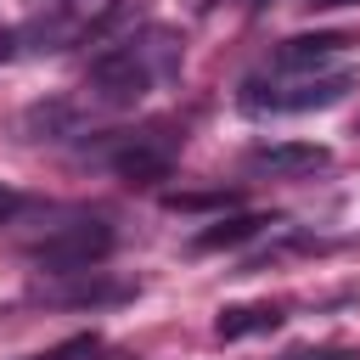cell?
I'll return each instance as SVG.
<instances>
[{
  "label": "cell",
  "mask_w": 360,
  "mask_h": 360,
  "mask_svg": "<svg viewBox=\"0 0 360 360\" xmlns=\"http://www.w3.org/2000/svg\"><path fill=\"white\" fill-rule=\"evenodd\" d=\"M96 158L124 180H163L174 169V135L169 129H124L107 146H96Z\"/></svg>",
  "instance_id": "277c9868"
},
{
  "label": "cell",
  "mask_w": 360,
  "mask_h": 360,
  "mask_svg": "<svg viewBox=\"0 0 360 360\" xmlns=\"http://www.w3.org/2000/svg\"><path fill=\"white\" fill-rule=\"evenodd\" d=\"M11 45H17V34H11V28H0V62L11 56Z\"/></svg>",
  "instance_id": "9a60e30c"
},
{
  "label": "cell",
  "mask_w": 360,
  "mask_h": 360,
  "mask_svg": "<svg viewBox=\"0 0 360 360\" xmlns=\"http://www.w3.org/2000/svg\"><path fill=\"white\" fill-rule=\"evenodd\" d=\"M276 326H281V309L276 304H231L214 321L219 338H248V332H276Z\"/></svg>",
  "instance_id": "9c48e42d"
},
{
  "label": "cell",
  "mask_w": 360,
  "mask_h": 360,
  "mask_svg": "<svg viewBox=\"0 0 360 360\" xmlns=\"http://www.w3.org/2000/svg\"><path fill=\"white\" fill-rule=\"evenodd\" d=\"M315 11H332V6H354V0H309Z\"/></svg>",
  "instance_id": "2e32d148"
},
{
  "label": "cell",
  "mask_w": 360,
  "mask_h": 360,
  "mask_svg": "<svg viewBox=\"0 0 360 360\" xmlns=\"http://www.w3.org/2000/svg\"><path fill=\"white\" fill-rule=\"evenodd\" d=\"M90 360H135V354H118V349H107V354H101V349H96Z\"/></svg>",
  "instance_id": "e0dca14e"
},
{
  "label": "cell",
  "mask_w": 360,
  "mask_h": 360,
  "mask_svg": "<svg viewBox=\"0 0 360 360\" xmlns=\"http://www.w3.org/2000/svg\"><path fill=\"white\" fill-rule=\"evenodd\" d=\"M169 68H174V45H169L163 34H158V45H107V51L90 62L84 90H90V101H101V107H135Z\"/></svg>",
  "instance_id": "6da1fadb"
},
{
  "label": "cell",
  "mask_w": 360,
  "mask_h": 360,
  "mask_svg": "<svg viewBox=\"0 0 360 360\" xmlns=\"http://www.w3.org/2000/svg\"><path fill=\"white\" fill-rule=\"evenodd\" d=\"M39 298H45V304L101 309V304H124V298H135V287H129V281H118V276H107V270H73V276L45 281V287H39Z\"/></svg>",
  "instance_id": "5b68a950"
},
{
  "label": "cell",
  "mask_w": 360,
  "mask_h": 360,
  "mask_svg": "<svg viewBox=\"0 0 360 360\" xmlns=\"http://www.w3.org/2000/svg\"><path fill=\"white\" fill-rule=\"evenodd\" d=\"M112 225L107 219H90V214H73L68 225H45L39 236H28V264L45 270V276H73V270H96L107 253H112Z\"/></svg>",
  "instance_id": "7a4b0ae2"
},
{
  "label": "cell",
  "mask_w": 360,
  "mask_h": 360,
  "mask_svg": "<svg viewBox=\"0 0 360 360\" xmlns=\"http://www.w3.org/2000/svg\"><path fill=\"white\" fill-rule=\"evenodd\" d=\"M354 90L349 73H298V79H248L242 84V107L253 112H315V107H338Z\"/></svg>",
  "instance_id": "3957f363"
},
{
  "label": "cell",
  "mask_w": 360,
  "mask_h": 360,
  "mask_svg": "<svg viewBox=\"0 0 360 360\" xmlns=\"http://www.w3.org/2000/svg\"><path fill=\"white\" fill-rule=\"evenodd\" d=\"M22 129H28V141H68V135H79V112L62 101H51V107L39 101L22 112Z\"/></svg>",
  "instance_id": "30bf717a"
},
{
  "label": "cell",
  "mask_w": 360,
  "mask_h": 360,
  "mask_svg": "<svg viewBox=\"0 0 360 360\" xmlns=\"http://www.w3.org/2000/svg\"><path fill=\"white\" fill-rule=\"evenodd\" d=\"M264 231H276V219L270 214H219L214 225H202L197 236H191V253H219V248H236V242H253V236H264Z\"/></svg>",
  "instance_id": "ba28073f"
},
{
  "label": "cell",
  "mask_w": 360,
  "mask_h": 360,
  "mask_svg": "<svg viewBox=\"0 0 360 360\" xmlns=\"http://www.w3.org/2000/svg\"><path fill=\"white\" fill-rule=\"evenodd\" d=\"M101 343H96V332H79V338H68V343H56V349H45V354H28V360H90Z\"/></svg>",
  "instance_id": "7c38bea8"
},
{
  "label": "cell",
  "mask_w": 360,
  "mask_h": 360,
  "mask_svg": "<svg viewBox=\"0 0 360 360\" xmlns=\"http://www.w3.org/2000/svg\"><path fill=\"white\" fill-rule=\"evenodd\" d=\"M22 214H28V197H17V191L0 186V225H17Z\"/></svg>",
  "instance_id": "4fadbf2b"
},
{
  "label": "cell",
  "mask_w": 360,
  "mask_h": 360,
  "mask_svg": "<svg viewBox=\"0 0 360 360\" xmlns=\"http://www.w3.org/2000/svg\"><path fill=\"white\" fill-rule=\"evenodd\" d=\"M298 360H360L354 349H315V354H298Z\"/></svg>",
  "instance_id": "5bb4252c"
},
{
  "label": "cell",
  "mask_w": 360,
  "mask_h": 360,
  "mask_svg": "<svg viewBox=\"0 0 360 360\" xmlns=\"http://www.w3.org/2000/svg\"><path fill=\"white\" fill-rule=\"evenodd\" d=\"M326 163H332V152L321 141H270V146L248 152V174H270V180H298V174H315Z\"/></svg>",
  "instance_id": "8992f818"
},
{
  "label": "cell",
  "mask_w": 360,
  "mask_h": 360,
  "mask_svg": "<svg viewBox=\"0 0 360 360\" xmlns=\"http://www.w3.org/2000/svg\"><path fill=\"white\" fill-rule=\"evenodd\" d=\"M231 202H236L231 191H163V208H174V214H202V208L225 214Z\"/></svg>",
  "instance_id": "8fae6325"
},
{
  "label": "cell",
  "mask_w": 360,
  "mask_h": 360,
  "mask_svg": "<svg viewBox=\"0 0 360 360\" xmlns=\"http://www.w3.org/2000/svg\"><path fill=\"white\" fill-rule=\"evenodd\" d=\"M349 45V34H292L276 51V73H321V62H332Z\"/></svg>",
  "instance_id": "52a82bcc"
}]
</instances>
